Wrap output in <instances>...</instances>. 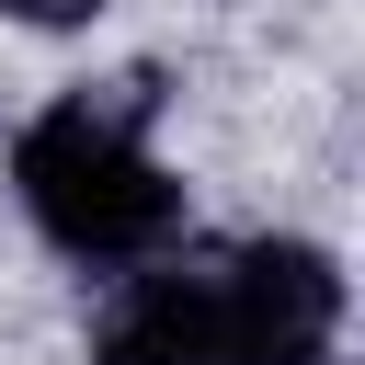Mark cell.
<instances>
[{"label":"cell","instance_id":"cell-2","mask_svg":"<svg viewBox=\"0 0 365 365\" xmlns=\"http://www.w3.org/2000/svg\"><path fill=\"white\" fill-rule=\"evenodd\" d=\"M91 365H228V308H217V262H137L103 285L91 319Z\"/></svg>","mask_w":365,"mask_h":365},{"label":"cell","instance_id":"cell-1","mask_svg":"<svg viewBox=\"0 0 365 365\" xmlns=\"http://www.w3.org/2000/svg\"><path fill=\"white\" fill-rule=\"evenodd\" d=\"M11 194H23L34 240L68 251V262H91L103 285L137 274V262H160L171 228H182V182L148 148V114L103 103V91H68V103H46L11 137Z\"/></svg>","mask_w":365,"mask_h":365},{"label":"cell","instance_id":"cell-3","mask_svg":"<svg viewBox=\"0 0 365 365\" xmlns=\"http://www.w3.org/2000/svg\"><path fill=\"white\" fill-rule=\"evenodd\" d=\"M0 23H23V34H80V23H103V0H0Z\"/></svg>","mask_w":365,"mask_h":365}]
</instances>
